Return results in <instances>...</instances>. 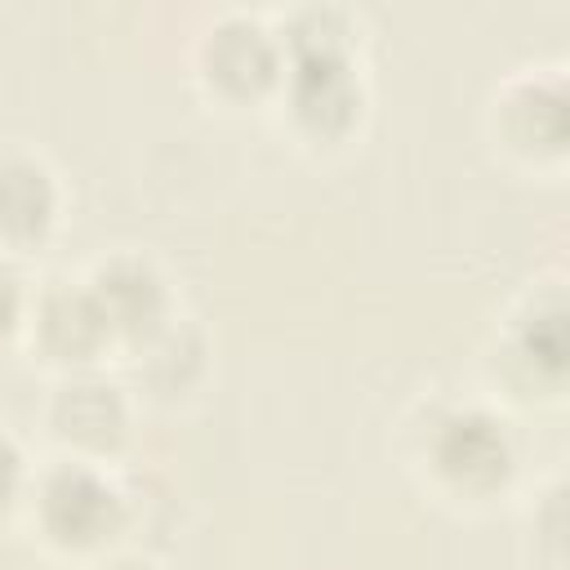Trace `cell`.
Wrapping results in <instances>:
<instances>
[{
    "mask_svg": "<svg viewBox=\"0 0 570 570\" xmlns=\"http://www.w3.org/2000/svg\"><path fill=\"white\" fill-rule=\"evenodd\" d=\"M40 517H45L49 534H58L67 543H94L116 525L120 499L98 472H89L80 463H62L40 485Z\"/></svg>",
    "mask_w": 570,
    "mask_h": 570,
    "instance_id": "6da1fadb",
    "label": "cell"
},
{
    "mask_svg": "<svg viewBox=\"0 0 570 570\" xmlns=\"http://www.w3.org/2000/svg\"><path fill=\"white\" fill-rule=\"evenodd\" d=\"M18 303H22L18 276H13V267H4V263H0V330H9V325H13Z\"/></svg>",
    "mask_w": 570,
    "mask_h": 570,
    "instance_id": "30bf717a",
    "label": "cell"
},
{
    "mask_svg": "<svg viewBox=\"0 0 570 570\" xmlns=\"http://www.w3.org/2000/svg\"><path fill=\"white\" fill-rule=\"evenodd\" d=\"M111 570H151V566H147V561H116Z\"/></svg>",
    "mask_w": 570,
    "mask_h": 570,
    "instance_id": "8fae6325",
    "label": "cell"
},
{
    "mask_svg": "<svg viewBox=\"0 0 570 570\" xmlns=\"http://www.w3.org/2000/svg\"><path fill=\"white\" fill-rule=\"evenodd\" d=\"M36 330H40V343L53 352V356H94L102 347V338H111L107 330V316L94 298L89 285H53L40 294L36 303Z\"/></svg>",
    "mask_w": 570,
    "mask_h": 570,
    "instance_id": "277c9868",
    "label": "cell"
},
{
    "mask_svg": "<svg viewBox=\"0 0 570 570\" xmlns=\"http://www.w3.org/2000/svg\"><path fill=\"white\" fill-rule=\"evenodd\" d=\"M53 428L76 445H111L125 428V396L98 374H76L53 392Z\"/></svg>",
    "mask_w": 570,
    "mask_h": 570,
    "instance_id": "5b68a950",
    "label": "cell"
},
{
    "mask_svg": "<svg viewBox=\"0 0 570 570\" xmlns=\"http://www.w3.org/2000/svg\"><path fill=\"white\" fill-rule=\"evenodd\" d=\"M432 454H436V468H441L454 485H463V490H485V485H494V481L508 472V463H512V450H508L503 428H499L490 414H481V410L450 414V419L441 423V432H436Z\"/></svg>",
    "mask_w": 570,
    "mask_h": 570,
    "instance_id": "7a4b0ae2",
    "label": "cell"
},
{
    "mask_svg": "<svg viewBox=\"0 0 570 570\" xmlns=\"http://www.w3.org/2000/svg\"><path fill=\"white\" fill-rule=\"evenodd\" d=\"M205 62H209V76L236 94L245 89H258L263 80H272L276 71V49L267 40V31H258V22H245V18H232L223 27L209 31L205 40Z\"/></svg>",
    "mask_w": 570,
    "mask_h": 570,
    "instance_id": "8992f818",
    "label": "cell"
},
{
    "mask_svg": "<svg viewBox=\"0 0 570 570\" xmlns=\"http://www.w3.org/2000/svg\"><path fill=\"white\" fill-rule=\"evenodd\" d=\"M53 178L45 165L27 156L0 160V236L9 240H31L49 227L53 218Z\"/></svg>",
    "mask_w": 570,
    "mask_h": 570,
    "instance_id": "ba28073f",
    "label": "cell"
},
{
    "mask_svg": "<svg viewBox=\"0 0 570 570\" xmlns=\"http://www.w3.org/2000/svg\"><path fill=\"white\" fill-rule=\"evenodd\" d=\"M294 71H298L294 76V107H298V116L316 134H338L352 120V111H356V94H352L343 53L298 58Z\"/></svg>",
    "mask_w": 570,
    "mask_h": 570,
    "instance_id": "52a82bcc",
    "label": "cell"
},
{
    "mask_svg": "<svg viewBox=\"0 0 570 570\" xmlns=\"http://www.w3.org/2000/svg\"><path fill=\"white\" fill-rule=\"evenodd\" d=\"M18 476H22V459H18L13 441H9V436H0V508L13 499V490H18Z\"/></svg>",
    "mask_w": 570,
    "mask_h": 570,
    "instance_id": "9c48e42d",
    "label": "cell"
},
{
    "mask_svg": "<svg viewBox=\"0 0 570 570\" xmlns=\"http://www.w3.org/2000/svg\"><path fill=\"white\" fill-rule=\"evenodd\" d=\"M89 289H94L111 334L147 338L165 325L169 294H165V281L156 276V267L142 258H111L107 267H98Z\"/></svg>",
    "mask_w": 570,
    "mask_h": 570,
    "instance_id": "3957f363",
    "label": "cell"
}]
</instances>
